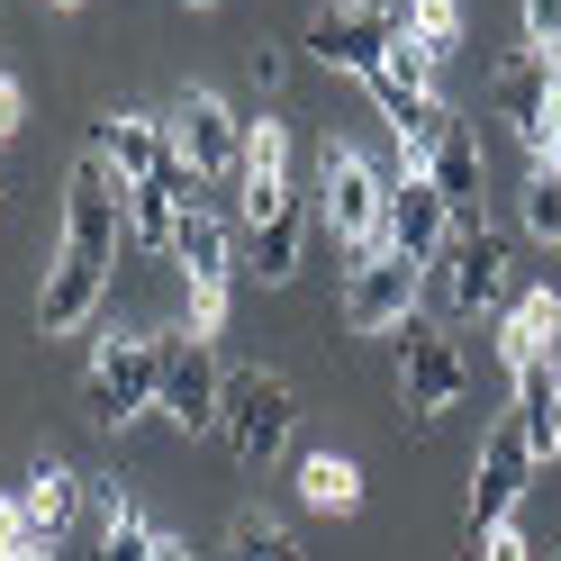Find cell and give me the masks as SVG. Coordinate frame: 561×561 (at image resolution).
<instances>
[{"mask_svg": "<svg viewBox=\"0 0 561 561\" xmlns=\"http://www.w3.org/2000/svg\"><path fill=\"white\" fill-rule=\"evenodd\" d=\"M118 227H127V182H118V163L100 154V136H91L82 163H73V182H64V244L118 254Z\"/></svg>", "mask_w": 561, "mask_h": 561, "instance_id": "ba28073f", "label": "cell"}, {"mask_svg": "<svg viewBox=\"0 0 561 561\" xmlns=\"http://www.w3.org/2000/svg\"><path fill=\"white\" fill-rule=\"evenodd\" d=\"M489 100H499V118L525 136V146H535L543 118L561 110V100H552V55H543V46H507L499 73H489Z\"/></svg>", "mask_w": 561, "mask_h": 561, "instance_id": "5bb4252c", "label": "cell"}, {"mask_svg": "<svg viewBox=\"0 0 561 561\" xmlns=\"http://www.w3.org/2000/svg\"><path fill=\"white\" fill-rule=\"evenodd\" d=\"M416 299H426V263H408V254H363L354 272H344L335 327H344V335H399Z\"/></svg>", "mask_w": 561, "mask_h": 561, "instance_id": "52a82bcc", "label": "cell"}, {"mask_svg": "<svg viewBox=\"0 0 561 561\" xmlns=\"http://www.w3.org/2000/svg\"><path fill=\"white\" fill-rule=\"evenodd\" d=\"M525 236L561 244V172H552V163H535V172H525Z\"/></svg>", "mask_w": 561, "mask_h": 561, "instance_id": "484cf974", "label": "cell"}, {"mask_svg": "<svg viewBox=\"0 0 561 561\" xmlns=\"http://www.w3.org/2000/svg\"><path fill=\"white\" fill-rule=\"evenodd\" d=\"M227 290H236V280H199V290H191V335H199V344L227 327Z\"/></svg>", "mask_w": 561, "mask_h": 561, "instance_id": "f1b7e54d", "label": "cell"}, {"mask_svg": "<svg viewBox=\"0 0 561 561\" xmlns=\"http://www.w3.org/2000/svg\"><path fill=\"white\" fill-rule=\"evenodd\" d=\"M172 263L191 272V290H199V280H236V244H227V227L208 218L199 199L182 208V227H172Z\"/></svg>", "mask_w": 561, "mask_h": 561, "instance_id": "d6986e66", "label": "cell"}, {"mask_svg": "<svg viewBox=\"0 0 561 561\" xmlns=\"http://www.w3.org/2000/svg\"><path fill=\"white\" fill-rule=\"evenodd\" d=\"M408 37V10L399 0H327L318 19H308V55L335 64V73H380L390 64V46Z\"/></svg>", "mask_w": 561, "mask_h": 561, "instance_id": "8992f818", "label": "cell"}, {"mask_svg": "<svg viewBox=\"0 0 561 561\" xmlns=\"http://www.w3.org/2000/svg\"><path fill=\"white\" fill-rule=\"evenodd\" d=\"M154 561H191V543H172V535H154Z\"/></svg>", "mask_w": 561, "mask_h": 561, "instance_id": "d590c367", "label": "cell"}, {"mask_svg": "<svg viewBox=\"0 0 561 561\" xmlns=\"http://www.w3.org/2000/svg\"><path fill=\"white\" fill-rule=\"evenodd\" d=\"M91 561H154V525L136 516V499H127L118 480L100 489V552Z\"/></svg>", "mask_w": 561, "mask_h": 561, "instance_id": "603a6c76", "label": "cell"}, {"mask_svg": "<svg viewBox=\"0 0 561 561\" xmlns=\"http://www.w3.org/2000/svg\"><path fill=\"white\" fill-rule=\"evenodd\" d=\"M19 499H27V516H37V525H46V543H55L64 525H73V507H82V480L64 471L55 453H37V462H27V489H19Z\"/></svg>", "mask_w": 561, "mask_h": 561, "instance_id": "7402d4cb", "label": "cell"}, {"mask_svg": "<svg viewBox=\"0 0 561 561\" xmlns=\"http://www.w3.org/2000/svg\"><path fill=\"white\" fill-rule=\"evenodd\" d=\"M435 191L453 199V218H480V136H471V118H453L444 136H435Z\"/></svg>", "mask_w": 561, "mask_h": 561, "instance_id": "ac0fdd59", "label": "cell"}, {"mask_svg": "<svg viewBox=\"0 0 561 561\" xmlns=\"http://www.w3.org/2000/svg\"><path fill=\"white\" fill-rule=\"evenodd\" d=\"M191 10H218V0H191Z\"/></svg>", "mask_w": 561, "mask_h": 561, "instance_id": "74e56055", "label": "cell"}, {"mask_svg": "<svg viewBox=\"0 0 561 561\" xmlns=\"http://www.w3.org/2000/svg\"><path fill=\"white\" fill-rule=\"evenodd\" d=\"M110 299V254H82V244H55L46 263V299H37V327L46 335H82Z\"/></svg>", "mask_w": 561, "mask_h": 561, "instance_id": "7c38bea8", "label": "cell"}, {"mask_svg": "<svg viewBox=\"0 0 561 561\" xmlns=\"http://www.w3.org/2000/svg\"><path fill=\"white\" fill-rule=\"evenodd\" d=\"M19 118H27V91H19V73H0V146L19 136Z\"/></svg>", "mask_w": 561, "mask_h": 561, "instance_id": "1f68e13d", "label": "cell"}, {"mask_svg": "<svg viewBox=\"0 0 561 561\" xmlns=\"http://www.w3.org/2000/svg\"><path fill=\"white\" fill-rule=\"evenodd\" d=\"M453 199L435 191V172H408L399 163V182H390V218H380V244L390 254H408V263H435L444 244H453Z\"/></svg>", "mask_w": 561, "mask_h": 561, "instance_id": "8fae6325", "label": "cell"}, {"mask_svg": "<svg viewBox=\"0 0 561 561\" xmlns=\"http://www.w3.org/2000/svg\"><path fill=\"white\" fill-rule=\"evenodd\" d=\"M535 435L516 426V416H499V426L480 435V462H471V516H462V543L480 552L489 535H499V525H516V499L525 489H535Z\"/></svg>", "mask_w": 561, "mask_h": 561, "instance_id": "277c9868", "label": "cell"}, {"mask_svg": "<svg viewBox=\"0 0 561 561\" xmlns=\"http://www.w3.org/2000/svg\"><path fill=\"white\" fill-rule=\"evenodd\" d=\"M480 561H535V543H525V535H516V525H499V535H489V543H480Z\"/></svg>", "mask_w": 561, "mask_h": 561, "instance_id": "d6a6232c", "label": "cell"}, {"mask_svg": "<svg viewBox=\"0 0 561 561\" xmlns=\"http://www.w3.org/2000/svg\"><path fill=\"white\" fill-rule=\"evenodd\" d=\"M552 335H561V299H552V290H516L507 318H499V354H507V371L552 363Z\"/></svg>", "mask_w": 561, "mask_h": 561, "instance_id": "e0dca14e", "label": "cell"}, {"mask_svg": "<svg viewBox=\"0 0 561 561\" xmlns=\"http://www.w3.org/2000/svg\"><path fill=\"white\" fill-rule=\"evenodd\" d=\"M227 561H308V552H299V535H290L280 516H254V507H244V516L227 525Z\"/></svg>", "mask_w": 561, "mask_h": 561, "instance_id": "cb8c5ba5", "label": "cell"}, {"mask_svg": "<svg viewBox=\"0 0 561 561\" xmlns=\"http://www.w3.org/2000/svg\"><path fill=\"white\" fill-rule=\"evenodd\" d=\"M525 435H535V453H561V380H552V399L535 408V416H516Z\"/></svg>", "mask_w": 561, "mask_h": 561, "instance_id": "4dcf8cb0", "label": "cell"}, {"mask_svg": "<svg viewBox=\"0 0 561 561\" xmlns=\"http://www.w3.org/2000/svg\"><path fill=\"white\" fill-rule=\"evenodd\" d=\"M408 344H399V399H408V426L416 435H426L435 426V416L453 408V399H462V354H453V335H435V327H399Z\"/></svg>", "mask_w": 561, "mask_h": 561, "instance_id": "30bf717a", "label": "cell"}, {"mask_svg": "<svg viewBox=\"0 0 561 561\" xmlns=\"http://www.w3.org/2000/svg\"><path fill=\"white\" fill-rule=\"evenodd\" d=\"M299 499L318 516H354L363 507V462H344V453H308L299 462Z\"/></svg>", "mask_w": 561, "mask_h": 561, "instance_id": "44dd1931", "label": "cell"}, {"mask_svg": "<svg viewBox=\"0 0 561 561\" xmlns=\"http://www.w3.org/2000/svg\"><path fill=\"white\" fill-rule=\"evenodd\" d=\"M182 435H199V426H218V408H227V371H218V354H208L199 335H172V363H163V399H154Z\"/></svg>", "mask_w": 561, "mask_h": 561, "instance_id": "4fadbf2b", "label": "cell"}, {"mask_svg": "<svg viewBox=\"0 0 561 561\" xmlns=\"http://www.w3.org/2000/svg\"><path fill=\"white\" fill-rule=\"evenodd\" d=\"M290 426H299V399L280 371H227V408H218V435L244 471H263L290 453Z\"/></svg>", "mask_w": 561, "mask_h": 561, "instance_id": "5b68a950", "label": "cell"}, {"mask_svg": "<svg viewBox=\"0 0 561 561\" xmlns=\"http://www.w3.org/2000/svg\"><path fill=\"white\" fill-rule=\"evenodd\" d=\"M525 154H535V163H552V172H561V110L543 118V136H535V146H525Z\"/></svg>", "mask_w": 561, "mask_h": 561, "instance_id": "836d02e7", "label": "cell"}, {"mask_svg": "<svg viewBox=\"0 0 561 561\" xmlns=\"http://www.w3.org/2000/svg\"><path fill=\"white\" fill-rule=\"evenodd\" d=\"M172 154H182L199 182H236V163H244V118L227 110L218 91H182V110H172Z\"/></svg>", "mask_w": 561, "mask_h": 561, "instance_id": "9c48e42d", "label": "cell"}, {"mask_svg": "<svg viewBox=\"0 0 561 561\" xmlns=\"http://www.w3.org/2000/svg\"><path fill=\"white\" fill-rule=\"evenodd\" d=\"M163 363H172V335H110L91 354V380H82V416L100 435L136 426L154 399H163Z\"/></svg>", "mask_w": 561, "mask_h": 561, "instance_id": "6da1fadb", "label": "cell"}, {"mask_svg": "<svg viewBox=\"0 0 561 561\" xmlns=\"http://www.w3.org/2000/svg\"><path fill=\"white\" fill-rule=\"evenodd\" d=\"M507 236L489 227V218H462L453 227V244L426 263V299L453 308V318H471V308H507Z\"/></svg>", "mask_w": 561, "mask_h": 561, "instance_id": "7a4b0ae2", "label": "cell"}, {"mask_svg": "<svg viewBox=\"0 0 561 561\" xmlns=\"http://www.w3.org/2000/svg\"><path fill=\"white\" fill-rule=\"evenodd\" d=\"M318 218H327V236H344L354 254H390L380 244V218H390V182L344 146V136H327L318 146Z\"/></svg>", "mask_w": 561, "mask_h": 561, "instance_id": "3957f363", "label": "cell"}, {"mask_svg": "<svg viewBox=\"0 0 561 561\" xmlns=\"http://www.w3.org/2000/svg\"><path fill=\"white\" fill-rule=\"evenodd\" d=\"M380 73H390V82H408V91H435V73H444V55H426L416 37H399V46H390V64H380Z\"/></svg>", "mask_w": 561, "mask_h": 561, "instance_id": "83f0119b", "label": "cell"}, {"mask_svg": "<svg viewBox=\"0 0 561 561\" xmlns=\"http://www.w3.org/2000/svg\"><path fill=\"white\" fill-rule=\"evenodd\" d=\"M100 154L118 163V182H127V191H146L154 172L172 163V127L146 118V110H118V118H100Z\"/></svg>", "mask_w": 561, "mask_h": 561, "instance_id": "2e32d148", "label": "cell"}, {"mask_svg": "<svg viewBox=\"0 0 561 561\" xmlns=\"http://www.w3.org/2000/svg\"><path fill=\"white\" fill-rule=\"evenodd\" d=\"M525 46L561 55V0H525Z\"/></svg>", "mask_w": 561, "mask_h": 561, "instance_id": "f546056e", "label": "cell"}, {"mask_svg": "<svg viewBox=\"0 0 561 561\" xmlns=\"http://www.w3.org/2000/svg\"><path fill=\"white\" fill-rule=\"evenodd\" d=\"M408 37L453 64V46H462V0H408Z\"/></svg>", "mask_w": 561, "mask_h": 561, "instance_id": "d4e9b609", "label": "cell"}, {"mask_svg": "<svg viewBox=\"0 0 561 561\" xmlns=\"http://www.w3.org/2000/svg\"><path fill=\"white\" fill-rule=\"evenodd\" d=\"M55 10H82V0H55Z\"/></svg>", "mask_w": 561, "mask_h": 561, "instance_id": "f35d334b", "label": "cell"}, {"mask_svg": "<svg viewBox=\"0 0 561 561\" xmlns=\"http://www.w3.org/2000/svg\"><path fill=\"white\" fill-rule=\"evenodd\" d=\"M27 561H55V552H27Z\"/></svg>", "mask_w": 561, "mask_h": 561, "instance_id": "ab89813d", "label": "cell"}, {"mask_svg": "<svg viewBox=\"0 0 561 561\" xmlns=\"http://www.w3.org/2000/svg\"><path fill=\"white\" fill-rule=\"evenodd\" d=\"M27 552H46V525L27 516V499H0V561H27Z\"/></svg>", "mask_w": 561, "mask_h": 561, "instance_id": "4316f807", "label": "cell"}, {"mask_svg": "<svg viewBox=\"0 0 561 561\" xmlns=\"http://www.w3.org/2000/svg\"><path fill=\"white\" fill-rule=\"evenodd\" d=\"M299 244H308V199L290 191L280 208L254 218V272H263V280H290V272H299Z\"/></svg>", "mask_w": 561, "mask_h": 561, "instance_id": "ffe728a7", "label": "cell"}, {"mask_svg": "<svg viewBox=\"0 0 561 561\" xmlns=\"http://www.w3.org/2000/svg\"><path fill=\"white\" fill-rule=\"evenodd\" d=\"M244 64H254V82H263V91H272V82H280V46H272V37H263V46H254V55H244Z\"/></svg>", "mask_w": 561, "mask_h": 561, "instance_id": "e575fe53", "label": "cell"}, {"mask_svg": "<svg viewBox=\"0 0 561 561\" xmlns=\"http://www.w3.org/2000/svg\"><path fill=\"white\" fill-rule=\"evenodd\" d=\"M191 199H199V172L172 154L146 191H127V236H136V244H154V254H172V227H182V208H191Z\"/></svg>", "mask_w": 561, "mask_h": 561, "instance_id": "9a60e30c", "label": "cell"}, {"mask_svg": "<svg viewBox=\"0 0 561 561\" xmlns=\"http://www.w3.org/2000/svg\"><path fill=\"white\" fill-rule=\"evenodd\" d=\"M552 561H561V552H552Z\"/></svg>", "mask_w": 561, "mask_h": 561, "instance_id": "60d3db41", "label": "cell"}, {"mask_svg": "<svg viewBox=\"0 0 561 561\" xmlns=\"http://www.w3.org/2000/svg\"><path fill=\"white\" fill-rule=\"evenodd\" d=\"M552 100H561V55H552Z\"/></svg>", "mask_w": 561, "mask_h": 561, "instance_id": "8d00e7d4", "label": "cell"}]
</instances>
